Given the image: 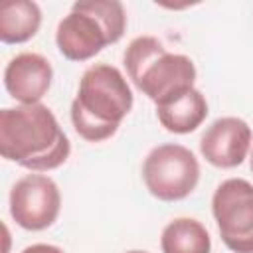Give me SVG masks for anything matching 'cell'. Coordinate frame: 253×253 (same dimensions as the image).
Masks as SVG:
<instances>
[{
    "instance_id": "7a4b0ae2",
    "label": "cell",
    "mask_w": 253,
    "mask_h": 253,
    "mask_svg": "<svg viewBox=\"0 0 253 253\" xmlns=\"http://www.w3.org/2000/svg\"><path fill=\"white\" fill-rule=\"evenodd\" d=\"M132 109V93L123 73L107 63L91 65L71 103V123L79 136L89 142L111 138L121 121Z\"/></svg>"
},
{
    "instance_id": "4fadbf2b",
    "label": "cell",
    "mask_w": 253,
    "mask_h": 253,
    "mask_svg": "<svg viewBox=\"0 0 253 253\" xmlns=\"http://www.w3.org/2000/svg\"><path fill=\"white\" fill-rule=\"evenodd\" d=\"M22 253H63L59 247L55 245H47V243H36V245H30L26 247Z\"/></svg>"
},
{
    "instance_id": "3957f363",
    "label": "cell",
    "mask_w": 253,
    "mask_h": 253,
    "mask_svg": "<svg viewBox=\"0 0 253 253\" xmlns=\"http://www.w3.org/2000/svg\"><path fill=\"white\" fill-rule=\"evenodd\" d=\"M125 67L136 89L154 101L156 107L172 103L194 89V61L188 55L166 51L152 36H138L128 43Z\"/></svg>"
},
{
    "instance_id": "8fae6325",
    "label": "cell",
    "mask_w": 253,
    "mask_h": 253,
    "mask_svg": "<svg viewBox=\"0 0 253 253\" xmlns=\"http://www.w3.org/2000/svg\"><path fill=\"white\" fill-rule=\"evenodd\" d=\"M42 24V12L36 2L14 0L0 8V40L4 43H24L32 40Z\"/></svg>"
},
{
    "instance_id": "277c9868",
    "label": "cell",
    "mask_w": 253,
    "mask_h": 253,
    "mask_svg": "<svg viewBox=\"0 0 253 253\" xmlns=\"http://www.w3.org/2000/svg\"><path fill=\"white\" fill-rule=\"evenodd\" d=\"M126 14L117 0L75 2L71 12L57 24L55 42L63 57L87 61L105 45L123 38Z\"/></svg>"
},
{
    "instance_id": "5bb4252c",
    "label": "cell",
    "mask_w": 253,
    "mask_h": 253,
    "mask_svg": "<svg viewBox=\"0 0 253 253\" xmlns=\"http://www.w3.org/2000/svg\"><path fill=\"white\" fill-rule=\"evenodd\" d=\"M126 253H146V251H126Z\"/></svg>"
},
{
    "instance_id": "ba28073f",
    "label": "cell",
    "mask_w": 253,
    "mask_h": 253,
    "mask_svg": "<svg viewBox=\"0 0 253 253\" xmlns=\"http://www.w3.org/2000/svg\"><path fill=\"white\" fill-rule=\"evenodd\" d=\"M251 146V128L243 119L223 117L213 121L200 138L202 156L217 168L239 166Z\"/></svg>"
},
{
    "instance_id": "7c38bea8",
    "label": "cell",
    "mask_w": 253,
    "mask_h": 253,
    "mask_svg": "<svg viewBox=\"0 0 253 253\" xmlns=\"http://www.w3.org/2000/svg\"><path fill=\"white\" fill-rule=\"evenodd\" d=\"M162 253H210L211 241L206 227L192 217H178L162 231Z\"/></svg>"
},
{
    "instance_id": "9a60e30c",
    "label": "cell",
    "mask_w": 253,
    "mask_h": 253,
    "mask_svg": "<svg viewBox=\"0 0 253 253\" xmlns=\"http://www.w3.org/2000/svg\"><path fill=\"white\" fill-rule=\"evenodd\" d=\"M251 170H253V152H251Z\"/></svg>"
},
{
    "instance_id": "6da1fadb",
    "label": "cell",
    "mask_w": 253,
    "mask_h": 253,
    "mask_svg": "<svg viewBox=\"0 0 253 253\" xmlns=\"http://www.w3.org/2000/svg\"><path fill=\"white\" fill-rule=\"evenodd\" d=\"M71 152L55 115L42 103L0 111V154L28 170L45 172L61 166Z\"/></svg>"
},
{
    "instance_id": "30bf717a",
    "label": "cell",
    "mask_w": 253,
    "mask_h": 253,
    "mask_svg": "<svg viewBox=\"0 0 253 253\" xmlns=\"http://www.w3.org/2000/svg\"><path fill=\"white\" fill-rule=\"evenodd\" d=\"M156 115L166 130L176 134H188L206 121L208 103L198 89H190L186 95L178 97L176 101L156 107Z\"/></svg>"
},
{
    "instance_id": "9c48e42d",
    "label": "cell",
    "mask_w": 253,
    "mask_h": 253,
    "mask_svg": "<svg viewBox=\"0 0 253 253\" xmlns=\"http://www.w3.org/2000/svg\"><path fill=\"white\" fill-rule=\"evenodd\" d=\"M53 69L49 61L32 51L18 53L4 69V85L12 99L22 105H36L51 85Z\"/></svg>"
},
{
    "instance_id": "5b68a950",
    "label": "cell",
    "mask_w": 253,
    "mask_h": 253,
    "mask_svg": "<svg viewBox=\"0 0 253 253\" xmlns=\"http://www.w3.org/2000/svg\"><path fill=\"white\" fill-rule=\"evenodd\" d=\"M146 190L162 200L176 202L190 196L200 180V164L192 150L182 144H160L150 150L142 164Z\"/></svg>"
},
{
    "instance_id": "8992f818",
    "label": "cell",
    "mask_w": 253,
    "mask_h": 253,
    "mask_svg": "<svg viewBox=\"0 0 253 253\" xmlns=\"http://www.w3.org/2000/svg\"><path fill=\"white\" fill-rule=\"evenodd\" d=\"M211 211L225 247L233 253H253V184L243 178L221 182Z\"/></svg>"
},
{
    "instance_id": "52a82bcc",
    "label": "cell",
    "mask_w": 253,
    "mask_h": 253,
    "mask_svg": "<svg viewBox=\"0 0 253 253\" xmlns=\"http://www.w3.org/2000/svg\"><path fill=\"white\" fill-rule=\"evenodd\" d=\"M61 208V196L57 184L43 174H28L20 178L10 190V215L28 229L40 231L49 227Z\"/></svg>"
}]
</instances>
